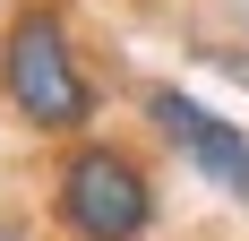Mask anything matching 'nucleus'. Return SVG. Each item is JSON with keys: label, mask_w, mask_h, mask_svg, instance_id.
I'll return each mask as SVG.
<instances>
[{"label": "nucleus", "mask_w": 249, "mask_h": 241, "mask_svg": "<svg viewBox=\"0 0 249 241\" xmlns=\"http://www.w3.org/2000/svg\"><path fill=\"white\" fill-rule=\"evenodd\" d=\"M224 69H232V78H249V52H224Z\"/></svg>", "instance_id": "obj_4"}, {"label": "nucleus", "mask_w": 249, "mask_h": 241, "mask_svg": "<svg viewBox=\"0 0 249 241\" xmlns=\"http://www.w3.org/2000/svg\"><path fill=\"white\" fill-rule=\"evenodd\" d=\"M163 198H155L146 164L112 138H77L52 172V224L69 241H146Z\"/></svg>", "instance_id": "obj_1"}, {"label": "nucleus", "mask_w": 249, "mask_h": 241, "mask_svg": "<svg viewBox=\"0 0 249 241\" xmlns=\"http://www.w3.org/2000/svg\"><path fill=\"white\" fill-rule=\"evenodd\" d=\"M0 241H26V233H0Z\"/></svg>", "instance_id": "obj_5"}, {"label": "nucleus", "mask_w": 249, "mask_h": 241, "mask_svg": "<svg viewBox=\"0 0 249 241\" xmlns=\"http://www.w3.org/2000/svg\"><path fill=\"white\" fill-rule=\"evenodd\" d=\"M0 95H9V112L26 129H43V138H77L95 120V78L77 69L69 26L52 18V9H26L9 26V43H0Z\"/></svg>", "instance_id": "obj_2"}, {"label": "nucleus", "mask_w": 249, "mask_h": 241, "mask_svg": "<svg viewBox=\"0 0 249 241\" xmlns=\"http://www.w3.org/2000/svg\"><path fill=\"white\" fill-rule=\"evenodd\" d=\"M146 120H155V138L172 146L206 190H224V198L249 207V129L241 120H224L215 103L180 95V86H146Z\"/></svg>", "instance_id": "obj_3"}]
</instances>
